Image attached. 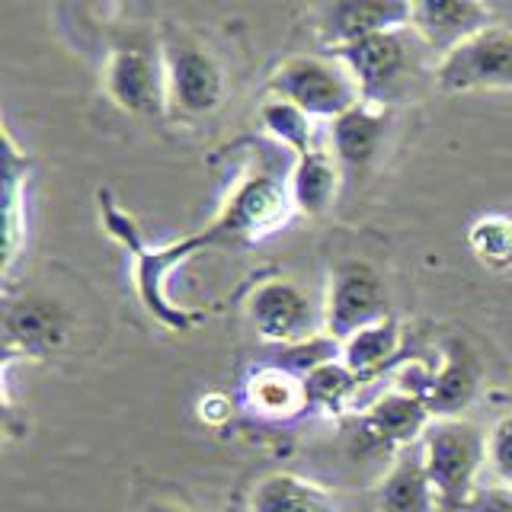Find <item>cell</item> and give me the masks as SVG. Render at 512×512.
Segmentation results:
<instances>
[{
	"mask_svg": "<svg viewBox=\"0 0 512 512\" xmlns=\"http://www.w3.org/2000/svg\"><path fill=\"white\" fill-rule=\"evenodd\" d=\"M100 212H103L106 231L116 237L128 253H132V282H135V292H138L141 304L164 327L186 333L192 324H196V317L186 314L183 308H176V301L170 298L167 285H170L173 272L180 269L189 256L208 250L202 231L176 240V244H167V247H148L144 244V234L138 231V224L132 221V215L122 212L119 202H112L106 192H100Z\"/></svg>",
	"mask_w": 512,
	"mask_h": 512,
	"instance_id": "6da1fadb",
	"label": "cell"
},
{
	"mask_svg": "<svg viewBox=\"0 0 512 512\" xmlns=\"http://www.w3.org/2000/svg\"><path fill=\"white\" fill-rule=\"evenodd\" d=\"M420 455L442 509L464 512L471 496L484 487L480 477L487 471V432L461 416L432 420L420 439Z\"/></svg>",
	"mask_w": 512,
	"mask_h": 512,
	"instance_id": "7a4b0ae2",
	"label": "cell"
},
{
	"mask_svg": "<svg viewBox=\"0 0 512 512\" xmlns=\"http://www.w3.org/2000/svg\"><path fill=\"white\" fill-rule=\"evenodd\" d=\"M292 196H288V176L272 170H250L224 196L218 215L202 237L208 247L221 244H253L269 234H276L282 224L292 218Z\"/></svg>",
	"mask_w": 512,
	"mask_h": 512,
	"instance_id": "3957f363",
	"label": "cell"
},
{
	"mask_svg": "<svg viewBox=\"0 0 512 512\" xmlns=\"http://www.w3.org/2000/svg\"><path fill=\"white\" fill-rule=\"evenodd\" d=\"M272 90L301 112H308L311 119L327 122L365 103L356 74L336 52H311L282 61L272 74Z\"/></svg>",
	"mask_w": 512,
	"mask_h": 512,
	"instance_id": "277c9868",
	"label": "cell"
},
{
	"mask_svg": "<svg viewBox=\"0 0 512 512\" xmlns=\"http://www.w3.org/2000/svg\"><path fill=\"white\" fill-rule=\"evenodd\" d=\"M103 90L122 112L160 116L167 109V71L160 42L132 32L112 45L103 64Z\"/></svg>",
	"mask_w": 512,
	"mask_h": 512,
	"instance_id": "5b68a950",
	"label": "cell"
},
{
	"mask_svg": "<svg viewBox=\"0 0 512 512\" xmlns=\"http://www.w3.org/2000/svg\"><path fill=\"white\" fill-rule=\"evenodd\" d=\"M160 52L167 71V109L189 119L212 116L224 100V71L218 58L183 32L160 39Z\"/></svg>",
	"mask_w": 512,
	"mask_h": 512,
	"instance_id": "8992f818",
	"label": "cell"
},
{
	"mask_svg": "<svg viewBox=\"0 0 512 512\" xmlns=\"http://www.w3.org/2000/svg\"><path fill=\"white\" fill-rule=\"evenodd\" d=\"M436 84L442 93L512 90V29L493 23L439 58Z\"/></svg>",
	"mask_w": 512,
	"mask_h": 512,
	"instance_id": "52a82bcc",
	"label": "cell"
},
{
	"mask_svg": "<svg viewBox=\"0 0 512 512\" xmlns=\"http://www.w3.org/2000/svg\"><path fill=\"white\" fill-rule=\"evenodd\" d=\"M336 52L349 71L356 74L362 87V100L372 106L391 103V96L404 87L410 61H413V29H394V32H378V36L359 39L343 48H327Z\"/></svg>",
	"mask_w": 512,
	"mask_h": 512,
	"instance_id": "ba28073f",
	"label": "cell"
},
{
	"mask_svg": "<svg viewBox=\"0 0 512 512\" xmlns=\"http://www.w3.org/2000/svg\"><path fill=\"white\" fill-rule=\"evenodd\" d=\"M388 317V298L378 272L362 260H346L330 276L324 330L333 340L346 343L359 330L378 324Z\"/></svg>",
	"mask_w": 512,
	"mask_h": 512,
	"instance_id": "9c48e42d",
	"label": "cell"
},
{
	"mask_svg": "<svg viewBox=\"0 0 512 512\" xmlns=\"http://www.w3.org/2000/svg\"><path fill=\"white\" fill-rule=\"evenodd\" d=\"M247 314L256 336L272 346H298L320 336V317L314 301L292 279H266L253 288Z\"/></svg>",
	"mask_w": 512,
	"mask_h": 512,
	"instance_id": "30bf717a",
	"label": "cell"
},
{
	"mask_svg": "<svg viewBox=\"0 0 512 512\" xmlns=\"http://www.w3.org/2000/svg\"><path fill=\"white\" fill-rule=\"evenodd\" d=\"M397 388L423 397L436 420H452L471 404L480 388V362L468 346L452 340L439 368H413Z\"/></svg>",
	"mask_w": 512,
	"mask_h": 512,
	"instance_id": "8fae6325",
	"label": "cell"
},
{
	"mask_svg": "<svg viewBox=\"0 0 512 512\" xmlns=\"http://www.w3.org/2000/svg\"><path fill=\"white\" fill-rule=\"evenodd\" d=\"M493 26V10L474 0H420L410 4V29L439 58Z\"/></svg>",
	"mask_w": 512,
	"mask_h": 512,
	"instance_id": "7c38bea8",
	"label": "cell"
},
{
	"mask_svg": "<svg viewBox=\"0 0 512 512\" xmlns=\"http://www.w3.org/2000/svg\"><path fill=\"white\" fill-rule=\"evenodd\" d=\"M432 420H436V416H432L423 397L394 388L388 394H381L375 404L365 410L362 429L372 442L404 452V448L420 445Z\"/></svg>",
	"mask_w": 512,
	"mask_h": 512,
	"instance_id": "4fadbf2b",
	"label": "cell"
},
{
	"mask_svg": "<svg viewBox=\"0 0 512 512\" xmlns=\"http://www.w3.org/2000/svg\"><path fill=\"white\" fill-rule=\"evenodd\" d=\"M394 29H410V4L404 0H346L327 10V48H343Z\"/></svg>",
	"mask_w": 512,
	"mask_h": 512,
	"instance_id": "5bb4252c",
	"label": "cell"
},
{
	"mask_svg": "<svg viewBox=\"0 0 512 512\" xmlns=\"http://www.w3.org/2000/svg\"><path fill=\"white\" fill-rule=\"evenodd\" d=\"M4 330H7V352H23L29 359H42L45 352H52L64 343V317L55 304L48 301H16L7 308L4 317Z\"/></svg>",
	"mask_w": 512,
	"mask_h": 512,
	"instance_id": "9a60e30c",
	"label": "cell"
},
{
	"mask_svg": "<svg viewBox=\"0 0 512 512\" xmlns=\"http://www.w3.org/2000/svg\"><path fill=\"white\" fill-rule=\"evenodd\" d=\"M381 512H436L442 509L439 493L432 487L429 471L423 464L420 445L397 452L391 471L384 474L378 487Z\"/></svg>",
	"mask_w": 512,
	"mask_h": 512,
	"instance_id": "2e32d148",
	"label": "cell"
},
{
	"mask_svg": "<svg viewBox=\"0 0 512 512\" xmlns=\"http://www.w3.org/2000/svg\"><path fill=\"white\" fill-rule=\"evenodd\" d=\"M244 400L256 416H263V420H292V416L308 410L304 378L276 362H266L247 375Z\"/></svg>",
	"mask_w": 512,
	"mask_h": 512,
	"instance_id": "e0dca14e",
	"label": "cell"
},
{
	"mask_svg": "<svg viewBox=\"0 0 512 512\" xmlns=\"http://www.w3.org/2000/svg\"><path fill=\"white\" fill-rule=\"evenodd\" d=\"M340 192V164H336L333 151L314 148L308 154L295 157L292 170H288V196L298 215L317 218L330 212Z\"/></svg>",
	"mask_w": 512,
	"mask_h": 512,
	"instance_id": "ac0fdd59",
	"label": "cell"
},
{
	"mask_svg": "<svg viewBox=\"0 0 512 512\" xmlns=\"http://www.w3.org/2000/svg\"><path fill=\"white\" fill-rule=\"evenodd\" d=\"M384 125H388V112H384V106H372V103H362L356 109H349L346 116L333 119L330 144L336 164L343 170H362L378 154Z\"/></svg>",
	"mask_w": 512,
	"mask_h": 512,
	"instance_id": "d6986e66",
	"label": "cell"
},
{
	"mask_svg": "<svg viewBox=\"0 0 512 512\" xmlns=\"http://www.w3.org/2000/svg\"><path fill=\"white\" fill-rule=\"evenodd\" d=\"M247 512H340L333 503V496L298 474L276 471L256 480L250 490Z\"/></svg>",
	"mask_w": 512,
	"mask_h": 512,
	"instance_id": "ffe728a7",
	"label": "cell"
},
{
	"mask_svg": "<svg viewBox=\"0 0 512 512\" xmlns=\"http://www.w3.org/2000/svg\"><path fill=\"white\" fill-rule=\"evenodd\" d=\"M400 349V327L394 317H384L378 324L359 330L356 336H349L346 343H340V359L356 372L362 381L378 375Z\"/></svg>",
	"mask_w": 512,
	"mask_h": 512,
	"instance_id": "44dd1931",
	"label": "cell"
},
{
	"mask_svg": "<svg viewBox=\"0 0 512 512\" xmlns=\"http://www.w3.org/2000/svg\"><path fill=\"white\" fill-rule=\"evenodd\" d=\"M26 176H29V160L26 154L16 151V141L7 132V186H4V202H7V256H4V272L13 269L20 247L26 240Z\"/></svg>",
	"mask_w": 512,
	"mask_h": 512,
	"instance_id": "7402d4cb",
	"label": "cell"
},
{
	"mask_svg": "<svg viewBox=\"0 0 512 512\" xmlns=\"http://www.w3.org/2000/svg\"><path fill=\"white\" fill-rule=\"evenodd\" d=\"M362 378L352 372V368L336 359L320 365L317 372L304 378V394H308V410L317 413H343L352 407V397L359 394Z\"/></svg>",
	"mask_w": 512,
	"mask_h": 512,
	"instance_id": "603a6c76",
	"label": "cell"
},
{
	"mask_svg": "<svg viewBox=\"0 0 512 512\" xmlns=\"http://www.w3.org/2000/svg\"><path fill=\"white\" fill-rule=\"evenodd\" d=\"M260 122L266 128V135L279 144V148L292 151L295 157L314 151V119L308 112H301L295 103L272 96L260 109Z\"/></svg>",
	"mask_w": 512,
	"mask_h": 512,
	"instance_id": "cb8c5ba5",
	"label": "cell"
},
{
	"mask_svg": "<svg viewBox=\"0 0 512 512\" xmlns=\"http://www.w3.org/2000/svg\"><path fill=\"white\" fill-rule=\"evenodd\" d=\"M468 247L480 266L493 272L512 269V215L487 212L468 228Z\"/></svg>",
	"mask_w": 512,
	"mask_h": 512,
	"instance_id": "d4e9b609",
	"label": "cell"
},
{
	"mask_svg": "<svg viewBox=\"0 0 512 512\" xmlns=\"http://www.w3.org/2000/svg\"><path fill=\"white\" fill-rule=\"evenodd\" d=\"M336 359H340V340H333L330 333H320V336H314V340H304L298 346L282 349L276 365L288 368V372H295L301 378H308L311 372H317L320 365L336 362Z\"/></svg>",
	"mask_w": 512,
	"mask_h": 512,
	"instance_id": "484cf974",
	"label": "cell"
},
{
	"mask_svg": "<svg viewBox=\"0 0 512 512\" xmlns=\"http://www.w3.org/2000/svg\"><path fill=\"white\" fill-rule=\"evenodd\" d=\"M487 468L496 484L512 487V410L503 413L487 432Z\"/></svg>",
	"mask_w": 512,
	"mask_h": 512,
	"instance_id": "4316f807",
	"label": "cell"
},
{
	"mask_svg": "<svg viewBox=\"0 0 512 512\" xmlns=\"http://www.w3.org/2000/svg\"><path fill=\"white\" fill-rule=\"evenodd\" d=\"M464 512H512V487H506V484H484L468 500Z\"/></svg>",
	"mask_w": 512,
	"mask_h": 512,
	"instance_id": "83f0119b",
	"label": "cell"
},
{
	"mask_svg": "<svg viewBox=\"0 0 512 512\" xmlns=\"http://www.w3.org/2000/svg\"><path fill=\"white\" fill-rule=\"evenodd\" d=\"M199 420L208 426H221L231 420V400L224 394H205L199 400Z\"/></svg>",
	"mask_w": 512,
	"mask_h": 512,
	"instance_id": "f1b7e54d",
	"label": "cell"
},
{
	"mask_svg": "<svg viewBox=\"0 0 512 512\" xmlns=\"http://www.w3.org/2000/svg\"><path fill=\"white\" fill-rule=\"evenodd\" d=\"M144 512H189V509L176 506V503H170V500H154V503L144 506Z\"/></svg>",
	"mask_w": 512,
	"mask_h": 512,
	"instance_id": "f546056e",
	"label": "cell"
}]
</instances>
